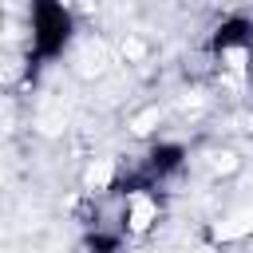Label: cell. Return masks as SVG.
Here are the masks:
<instances>
[{
	"label": "cell",
	"instance_id": "1",
	"mask_svg": "<svg viewBox=\"0 0 253 253\" xmlns=\"http://www.w3.org/2000/svg\"><path fill=\"white\" fill-rule=\"evenodd\" d=\"M154 221H158V202H154L146 190H134V194L126 198V229H130V233H146Z\"/></svg>",
	"mask_w": 253,
	"mask_h": 253
},
{
	"label": "cell",
	"instance_id": "2",
	"mask_svg": "<svg viewBox=\"0 0 253 253\" xmlns=\"http://www.w3.org/2000/svg\"><path fill=\"white\" fill-rule=\"evenodd\" d=\"M249 233H253V210H237L210 229L213 241H237V237H249Z\"/></svg>",
	"mask_w": 253,
	"mask_h": 253
},
{
	"label": "cell",
	"instance_id": "3",
	"mask_svg": "<svg viewBox=\"0 0 253 253\" xmlns=\"http://www.w3.org/2000/svg\"><path fill=\"white\" fill-rule=\"evenodd\" d=\"M111 182H115V162H111V158H95V162L83 170V190H91V194L111 190Z\"/></svg>",
	"mask_w": 253,
	"mask_h": 253
},
{
	"label": "cell",
	"instance_id": "4",
	"mask_svg": "<svg viewBox=\"0 0 253 253\" xmlns=\"http://www.w3.org/2000/svg\"><path fill=\"white\" fill-rule=\"evenodd\" d=\"M249 59H253V47H249V43H225V47H221V63H225L229 71H237V75L249 67Z\"/></svg>",
	"mask_w": 253,
	"mask_h": 253
},
{
	"label": "cell",
	"instance_id": "5",
	"mask_svg": "<svg viewBox=\"0 0 253 253\" xmlns=\"http://www.w3.org/2000/svg\"><path fill=\"white\" fill-rule=\"evenodd\" d=\"M103 67H107V51H103V43L87 47V51H83V63H79V75H99Z\"/></svg>",
	"mask_w": 253,
	"mask_h": 253
},
{
	"label": "cell",
	"instance_id": "6",
	"mask_svg": "<svg viewBox=\"0 0 253 253\" xmlns=\"http://www.w3.org/2000/svg\"><path fill=\"white\" fill-rule=\"evenodd\" d=\"M158 119H162V111H158V107H146V111H138V115L130 119V130H134V134H150V130L158 126Z\"/></svg>",
	"mask_w": 253,
	"mask_h": 253
},
{
	"label": "cell",
	"instance_id": "7",
	"mask_svg": "<svg viewBox=\"0 0 253 253\" xmlns=\"http://www.w3.org/2000/svg\"><path fill=\"white\" fill-rule=\"evenodd\" d=\"M123 55H126V59H142V55H146V43H142V40H134V36H130V40H126V43H123Z\"/></svg>",
	"mask_w": 253,
	"mask_h": 253
}]
</instances>
